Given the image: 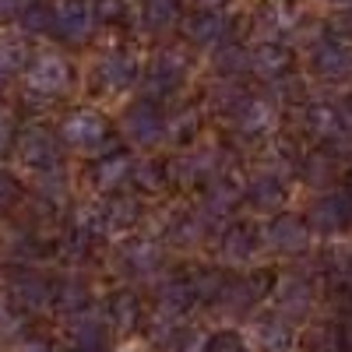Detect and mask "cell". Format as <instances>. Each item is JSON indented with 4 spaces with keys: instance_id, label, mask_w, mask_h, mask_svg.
Masks as SVG:
<instances>
[{
    "instance_id": "obj_20",
    "label": "cell",
    "mask_w": 352,
    "mask_h": 352,
    "mask_svg": "<svg viewBox=\"0 0 352 352\" xmlns=\"http://www.w3.org/2000/svg\"><path fill=\"white\" fill-rule=\"evenodd\" d=\"M261 243H264V232H261L254 222L236 219V222H229V226H226L219 247H222V257H226L229 264H247V261L257 257Z\"/></svg>"
},
{
    "instance_id": "obj_14",
    "label": "cell",
    "mask_w": 352,
    "mask_h": 352,
    "mask_svg": "<svg viewBox=\"0 0 352 352\" xmlns=\"http://www.w3.org/2000/svg\"><path fill=\"white\" fill-rule=\"evenodd\" d=\"M162 261H166V254H162L159 240H152V236H124L120 264H124V272L131 278H138V282L155 278L162 272Z\"/></svg>"
},
{
    "instance_id": "obj_11",
    "label": "cell",
    "mask_w": 352,
    "mask_h": 352,
    "mask_svg": "<svg viewBox=\"0 0 352 352\" xmlns=\"http://www.w3.org/2000/svg\"><path fill=\"white\" fill-rule=\"evenodd\" d=\"M53 289H56V282H50L43 272H36V268H21V272L11 275L4 296L14 303V310H21V314H36V310L53 307Z\"/></svg>"
},
{
    "instance_id": "obj_24",
    "label": "cell",
    "mask_w": 352,
    "mask_h": 352,
    "mask_svg": "<svg viewBox=\"0 0 352 352\" xmlns=\"http://www.w3.org/2000/svg\"><path fill=\"white\" fill-rule=\"evenodd\" d=\"M36 53V43L28 39L18 28H0V71L11 74V78H21L28 60Z\"/></svg>"
},
{
    "instance_id": "obj_32",
    "label": "cell",
    "mask_w": 352,
    "mask_h": 352,
    "mask_svg": "<svg viewBox=\"0 0 352 352\" xmlns=\"http://www.w3.org/2000/svg\"><path fill=\"white\" fill-rule=\"evenodd\" d=\"M197 134H201V113H197L194 106L184 109V113H176L173 120H169V138H173L176 144H190Z\"/></svg>"
},
{
    "instance_id": "obj_29",
    "label": "cell",
    "mask_w": 352,
    "mask_h": 352,
    "mask_svg": "<svg viewBox=\"0 0 352 352\" xmlns=\"http://www.w3.org/2000/svg\"><path fill=\"white\" fill-rule=\"evenodd\" d=\"M131 184H134L138 190H148V194L169 187V184H173V162L155 159V155L141 159V162L134 166V180H131Z\"/></svg>"
},
{
    "instance_id": "obj_17",
    "label": "cell",
    "mask_w": 352,
    "mask_h": 352,
    "mask_svg": "<svg viewBox=\"0 0 352 352\" xmlns=\"http://www.w3.org/2000/svg\"><path fill=\"white\" fill-rule=\"evenodd\" d=\"M243 201H247V180H240V176H232V173H219L215 180L204 187L201 212L208 219H229Z\"/></svg>"
},
{
    "instance_id": "obj_8",
    "label": "cell",
    "mask_w": 352,
    "mask_h": 352,
    "mask_svg": "<svg viewBox=\"0 0 352 352\" xmlns=\"http://www.w3.org/2000/svg\"><path fill=\"white\" fill-rule=\"evenodd\" d=\"M264 243L278 254L300 257L314 247V229H310L307 215H300V212H278L264 226Z\"/></svg>"
},
{
    "instance_id": "obj_5",
    "label": "cell",
    "mask_w": 352,
    "mask_h": 352,
    "mask_svg": "<svg viewBox=\"0 0 352 352\" xmlns=\"http://www.w3.org/2000/svg\"><path fill=\"white\" fill-rule=\"evenodd\" d=\"M120 134L138 144V148H155V144H162L169 138V120L162 113V102L155 99H131L120 113Z\"/></svg>"
},
{
    "instance_id": "obj_34",
    "label": "cell",
    "mask_w": 352,
    "mask_h": 352,
    "mask_svg": "<svg viewBox=\"0 0 352 352\" xmlns=\"http://www.w3.org/2000/svg\"><path fill=\"white\" fill-rule=\"evenodd\" d=\"M43 0H0V25H18Z\"/></svg>"
},
{
    "instance_id": "obj_18",
    "label": "cell",
    "mask_w": 352,
    "mask_h": 352,
    "mask_svg": "<svg viewBox=\"0 0 352 352\" xmlns=\"http://www.w3.org/2000/svg\"><path fill=\"white\" fill-rule=\"evenodd\" d=\"M250 338H254L257 352H292V345H296V328H292V320H285L278 310H264V314L254 317Z\"/></svg>"
},
{
    "instance_id": "obj_9",
    "label": "cell",
    "mask_w": 352,
    "mask_h": 352,
    "mask_svg": "<svg viewBox=\"0 0 352 352\" xmlns=\"http://www.w3.org/2000/svg\"><path fill=\"white\" fill-rule=\"evenodd\" d=\"M310 74L320 81H349L352 78V39L349 36H320L310 53Z\"/></svg>"
},
{
    "instance_id": "obj_19",
    "label": "cell",
    "mask_w": 352,
    "mask_h": 352,
    "mask_svg": "<svg viewBox=\"0 0 352 352\" xmlns=\"http://www.w3.org/2000/svg\"><path fill=\"white\" fill-rule=\"evenodd\" d=\"M303 124H307V131H310L320 144H331V148H338L342 141H349V131H345V120H342L338 102H317V99L307 102Z\"/></svg>"
},
{
    "instance_id": "obj_12",
    "label": "cell",
    "mask_w": 352,
    "mask_h": 352,
    "mask_svg": "<svg viewBox=\"0 0 352 352\" xmlns=\"http://www.w3.org/2000/svg\"><path fill=\"white\" fill-rule=\"evenodd\" d=\"M141 78H144V67H141V60L131 50H109L102 60L96 64V81H99L102 92H109V96L131 92Z\"/></svg>"
},
{
    "instance_id": "obj_38",
    "label": "cell",
    "mask_w": 352,
    "mask_h": 352,
    "mask_svg": "<svg viewBox=\"0 0 352 352\" xmlns=\"http://www.w3.org/2000/svg\"><path fill=\"white\" fill-rule=\"evenodd\" d=\"M338 109H342V120H345V131H349V138H352V92L338 102Z\"/></svg>"
},
{
    "instance_id": "obj_35",
    "label": "cell",
    "mask_w": 352,
    "mask_h": 352,
    "mask_svg": "<svg viewBox=\"0 0 352 352\" xmlns=\"http://www.w3.org/2000/svg\"><path fill=\"white\" fill-rule=\"evenodd\" d=\"M208 352H247V345L236 331H219L208 335Z\"/></svg>"
},
{
    "instance_id": "obj_39",
    "label": "cell",
    "mask_w": 352,
    "mask_h": 352,
    "mask_svg": "<svg viewBox=\"0 0 352 352\" xmlns=\"http://www.w3.org/2000/svg\"><path fill=\"white\" fill-rule=\"evenodd\" d=\"M8 85H11V74H4V71H0V99H4V92H8Z\"/></svg>"
},
{
    "instance_id": "obj_31",
    "label": "cell",
    "mask_w": 352,
    "mask_h": 352,
    "mask_svg": "<svg viewBox=\"0 0 352 352\" xmlns=\"http://www.w3.org/2000/svg\"><path fill=\"white\" fill-rule=\"evenodd\" d=\"M92 8H96V21L106 25V28H120L134 14L131 0H92Z\"/></svg>"
},
{
    "instance_id": "obj_15",
    "label": "cell",
    "mask_w": 352,
    "mask_h": 352,
    "mask_svg": "<svg viewBox=\"0 0 352 352\" xmlns=\"http://www.w3.org/2000/svg\"><path fill=\"white\" fill-rule=\"evenodd\" d=\"M247 204L261 215H278L289 204V180L278 169H261L247 180Z\"/></svg>"
},
{
    "instance_id": "obj_1",
    "label": "cell",
    "mask_w": 352,
    "mask_h": 352,
    "mask_svg": "<svg viewBox=\"0 0 352 352\" xmlns=\"http://www.w3.org/2000/svg\"><path fill=\"white\" fill-rule=\"evenodd\" d=\"M21 85H25V102H60L64 96L74 92L78 85V71L71 64V56L60 53V50H36L32 60H28L25 74H21Z\"/></svg>"
},
{
    "instance_id": "obj_13",
    "label": "cell",
    "mask_w": 352,
    "mask_h": 352,
    "mask_svg": "<svg viewBox=\"0 0 352 352\" xmlns=\"http://www.w3.org/2000/svg\"><path fill=\"white\" fill-rule=\"evenodd\" d=\"M292 67H296V53H292V46H285L282 39H261L250 50V74L268 81V85L292 78Z\"/></svg>"
},
{
    "instance_id": "obj_16",
    "label": "cell",
    "mask_w": 352,
    "mask_h": 352,
    "mask_svg": "<svg viewBox=\"0 0 352 352\" xmlns=\"http://www.w3.org/2000/svg\"><path fill=\"white\" fill-rule=\"evenodd\" d=\"M67 342H71V352H113V328L102 314L85 310L71 317Z\"/></svg>"
},
{
    "instance_id": "obj_30",
    "label": "cell",
    "mask_w": 352,
    "mask_h": 352,
    "mask_svg": "<svg viewBox=\"0 0 352 352\" xmlns=\"http://www.w3.org/2000/svg\"><path fill=\"white\" fill-rule=\"evenodd\" d=\"M25 197V184H21V176L8 166H0V219L11 215L18 204Z\"/></svg>"
},
{
    "instance_id": "obj_7",
    "label": "cell",
    "mask_w": 352,
    "mask_h": 352,
    "mask_svg": "<svg viewBox=\"0 0 352 352\" xmlns=\"http://www.w3.org/2000/svg\"><path fill=\"white\" fill-rule=\"evenodd\" d=\"M134 166H138V159L131 155V148L113 144L109 152L88 159V184H92V190L102 194V197H116L134 180Z\"/></svg>"
},
{
    "instance_id": "obj_3",
    "label": "cell",
    "mask_w": 352,
    "mask_h": 352,
    "mask_svg": "<svg viewBox=\"0 0 352 352\" xmlns=\"http://www.w3.org/2000/svg\"><path fill=\"white\" fill-rule=\"evenodd\" d=\"M190 67H194V53L187 43H166L159 46L152 56H148V64H144V99H169L176 96L184 88V81L190 78Z\"/></svg>"
},
{
    "instance_id": "obj_4",
    "label": "cell",
    "mask_w": 352,
    "mask_h": 352,
    "mask_svg": "<svg viewBox=\"0 0 352 352\" xmlns=\"http://www.w3.org/2000/svg\"><path fill=\"white\" fill-rule=\"evenodd\" d=\"M64 152L67 148L60 141V131H56V124H46V120L25 124L18 134V144H14V159L25 169H32L36 176L64 169Z\"/></svg>"
},
{
    "instance_id": "obj_26",
    "label": "cell",
    "mask_w": 352,
    "mask_h": 352,
    "mask_svg": "<svg viewBox=\"0 0 352 352\" xmlns=\"http://www.w3.org/2000/svg\"><path fill=\"white\" fill-rule=\"evenodd\" d=\"M212 71H215L219 78H226V81L240 78L243 71H250V50H247L243 43H236V39L219 43V46L212 50Z\"/></svg>"
},
{
    "instance_id": "obj_6",
    "label": "cell",
    "mask_w": 352,
    "mask_h": 352,
    "mask_svg": "<svg viewBox=\"0 0 352 352\" xmlns=\"http://www.w3.org/2000/svg\"><path fill=\"white\" fill-rule=\"evenodd\" d=\"M53 8V32L50 39L60 46H85L99 28L92 0H50Z\"/></svg>"
},
{
    "instance_id": "obj_23",
    "label": "cell",
    "mask_w": 352,
    "mask_h": 352,
    "mask_svg": "<svg viewBox=\"0 0 352 352\" xmlns=\"http://www.w3.org/2000/svg\"><path fill=\"white\" fill-rule=\"evenodd\" d=\"M180 32H184V43L187 46H219L226 43V32H229V21L222 14H212V11H197V14H187L180 21Z\"/></svg>"
},
{
    "instance_id": "obj_28",
    "label": "cell",
    "mask_w": 352,
    "mask_h": 352,
    "mask_svg": "<svg viewBox=\"0 0 352 352\" xmlns=\"http://www.w3.org/2000/svg\"><path fill=\"white\" fill-rule=\"evenodd\" d=\"M106 320L113 331H131L138 320H141V300L134 292H113L109 296V307H106Z\"/></svg>"
},
{
    "instance_id": "obj_33",
    "label": "cell",
    "mask_w": 352,
    "mask_h": 352,
    "mask_svg": "<svg viewBox=\"0 0 352 352\" xmlns=\"http://www.w3.org/2000/svg\"><path fill=\"white\" fill-rule=\"evenodd\" d=\"M18 134H21V124L14 109L0 106V162H4L8 155H14V144H18Z\"/></svg>"
},
{
    "instance_id": "obj_36",
    "label": "cell",
    "mask_w": 352,
    "mask_h": 352,
    "mask_svg": "<svg viewBox=\"0 0 352 352\" xmlns=\"http://www.w3.org/2000/svg\"><path fill=\"white\" fill-rule=\"evenodd\" d=\"M18 352H56V349H53L46 338H21Z\"/></svg>"
},
{
    "instance_id": "obj_21",
    "label": "cell",
    "mask_w": 352,
    "mask_h": 352,
    "mask_svg": "<svg viewBox=\"0 0 352 352\" xmlns=\"http://www.w3.org/2000/svg\"><path fill=\"white\" fill-rule=\"evenodd\" d=\"M275 310L285 317V320H303L310 310H314V285L300 275H289L275 285Z\"/></svg>"
},
{
    "instance_id": "obj_37",
    "label": "cell",
    "mask_w": 352,
    "mask_h": 352,
    "mask_svg": "<svg viewBox=\"0 0 352 352\" xmlns=\"http://www.w3.org/2000/svg\"><path fill=\"white\" fill-rule=\"evenodd\" d=\"M229 4H232V0H194L197 11H212V14H222Z\"/></svg>"
},
{
    "instance_id": "obj_40",
    "label": "cell",
    "mask_w": 352,
    "mask_h": 352,
    "mask_svg": "<svg viewBox=\"0 0 352 352\" xmlns=\"http://www.w3.org/2000/svg\"><path fill=\"white\" fill-rule=\"evenodd\" d=\"M345 194L352 197V173H349V180H345Z\"/></svg>"
},
{
    "instance_id": "obj_25",
    "label": "cell",
    "mask_w": 352,
    "mask_h": 352,
    "mask_svg": "<svg viewBox=\"0 0 352 352\" xmlns=\"http://www.w3.org/2000/svg\"><path fill=\"white\" fill-rule=\"evenodd\" d=\"M138 21H141L144 32L162 36V32H169V28H176L184 21V4L180 0H141Z\"/></svg>"
},
{
    "instance_id": "obj_27",
    "label": "cell",
    "mask_w": 352,
    "mask_h": 352,
    "mask_svg": "<svg viewBox=\"0 0 352 352\" xmlns=\"http://www.w3.org/2000/svg\"><path fill=\"white\" fill-rule=\"evenodd\" d=\"M53 307L67 314V317H78L85 310H92V289H88L81 278H60L53 289Z\"/></svg>"
},
{
    "instance_id": "obj_22",
    "label": "cell",
    "mask_w": 352,
    "mask_h": 352,
    "mask_svg": "<svg viewBox=\"0 0 352 352\" xmlns=\"http://www.w3.org/2000/svg\"><path fill=\"white\" fill-rule=\"evenodd\" d=\"M232 127H236L243 138H264L275 127V106L264 96H247L243 106L232 113Z\"/></svg>"
},
{
    "instance_id": "obj_10",
    "label": "cell",
    "mask_w": 352,
    "mask_h": 352,
    "mask_svg": "<svg viewBox=\"0 0 352 352\" xmlns=\"http://www.w3.org/2000/svg\"><path fill=\"white\" fill-rule=\"evenodd\" d=\"M307 222L314 229V236H338V232H345V226L352 222V197L345 190L317 194L314 204L307 208Z\"/></svg>"
},
{
    "instance_id": "obj_2",
    "label": "cell",
    "mask_w": 352,
    "mask_h": 352,
    "mask_svg": "<svg viewBox=\"0 0 352 352\" xmlns=\"http://www.w3.org/2000/svg\"><path fill=\"white\" fill-rule=\"evenodd\" d=\"M56 131H60V141L64 148L81 155V159H96L102 152L113 148V120L96 109V106H78V109H67L60 116V124H56Z\"/></svg>"
},
{
    "instance_id": "obj_41",
    "label": "cell",
    "mask_w": 352,
    "mask_h": 352,
    "mask_svg": "<svg viewBox=\"0 0 352 352\" xmlns=\"http://www.w3.org/2000/svg\"><path fill=\"white\" fill-rule=\"evenodd\" d=\"M331 4H338V8H352V0H331Z\"/></svg>"
}]
</instances>
